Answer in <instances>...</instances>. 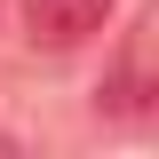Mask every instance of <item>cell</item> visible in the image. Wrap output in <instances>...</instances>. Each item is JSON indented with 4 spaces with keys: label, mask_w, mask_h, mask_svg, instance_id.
I'll return each mask as SVG.
<instances>
[{
    "label": "cell",
    "mask_w": 159,
    "mask_h": 159,
    "mask_svg": "<svg viewBox=\"0 0 159 159\" xmlns=\"http://www.w3.org/2000/svg\"><path fill=\"white\" fill-rule=\"evenodd\" d=\"M24 16H32V40H40V48H80L88 32H103L111 0H32Z\"/></svg>",
    "instance_id": "1"
}]
</instances>
